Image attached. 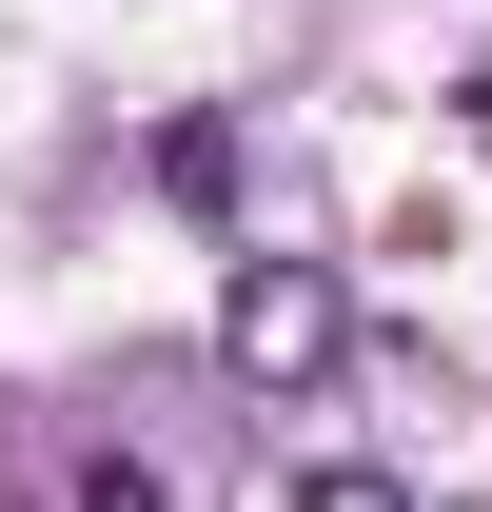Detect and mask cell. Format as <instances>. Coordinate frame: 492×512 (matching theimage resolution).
I'll return each instance as SVG.
<instances>
[{"mask_svg": "<svg viewBox=\"0 0 492 512\" xmlns=\"http://www.w3.org/2000/svg\"><path fill=\"white\" fill-rule=\"evenodd\" d=\"M158 197L178 217H237V119H158Z\"/></svg>", "mask_w": 492, "mask_h": 512, "instance_id": "3957f363", "label": "cell"}, {"mask_svg": "<svg viewBox=\"0 0 492 512\" xmlns=\"http://www.w3.org/2000/svg\"><path fill=\"white\" fill-rule=\"evenodd\" d=\"M296 512H414V493H394V473H315Z\"/></svg>", "mask_w": 492, "mask_h": 512, "instance_id": "277c9868", "label": "cell"}, {"mask_svg": "<svg viewBox=\"0 0 492 512\" xmlns=\"http://www.w3.org/2000/svg\"><path fill=\"white\" fill-rule=\"evenodd\" d=\"M0 512H197V473L119 434H40V394H0Z\"/></svg>", "mask_w": 492, "mask_h": 512, "instance_id": "7a4b0ae2", "label": "cell"}, {"mask_svg": "<svg viewBox=\"0 0 492 512\" xmlns=\"http://www.w3.org/2000/svg\"><path fill=\"white\" fill-rule=\"evenodd\" d=\"M217 355H237L256 394H315L335 355H355V276H335V256H237V296H217Z\"/></svg>", "mask_w": 492, "mask_h": 512, "instance_id": "6da1fadb", "label": "cell"}]
</instances>
